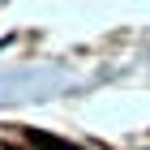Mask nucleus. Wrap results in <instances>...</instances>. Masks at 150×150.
<instances>
[{"label": "nucleus", "instance_id": "nucleus-1", "mask_svg": "<svg viewBox=\"0 0 150 150\" xmlns=\"http://www.w3.org/2000/svg\"><path fill=\"white\" fill-rule=\"evenodd\" d=\"M26 137H30L35 150H81V146H73V142H60V137H52V133H39V129H30Z\"/></svg>", "mask_w": 150, "mask_h": 150}]
</instances>
